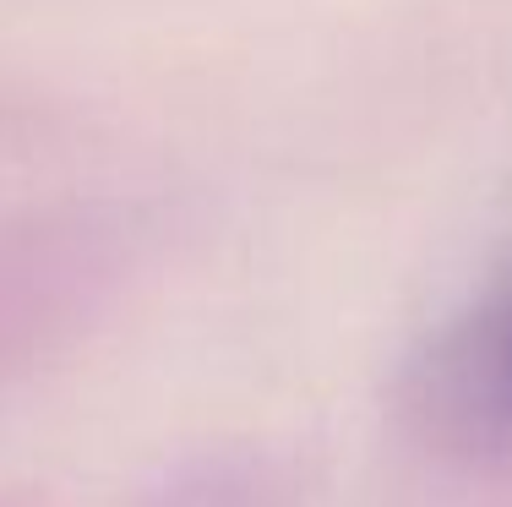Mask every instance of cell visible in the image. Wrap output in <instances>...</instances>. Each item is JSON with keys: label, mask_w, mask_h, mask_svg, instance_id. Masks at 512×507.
Returning a JSON list of instances; mask_svg holds the SVG:
<instances>
[{"label": "cell", "mask_w": 512, "mask_h": 507, "mask_svg": "<svg viewBox=\"0 0 512 507\" xmlns=\"http://www.w3.org/2000/svg\"><path fill=\"white\" fill-rule=\"evenodd\" d=\"M284 480L262 464H235V469H213V475H197L186 486L169 491V502L180 507H278L284 502Z\"/></svg>", "instance_id": "2"}, {"label": "cell", "mask_w": 512, "mask_h": 507, "mask_svg": "<svg viewBox=\"0 0 512 507\" xmlns=\"http://www.w3.org/2000/svg\"><path fill=\"white\" fill-rule=\"evenodd\" d=\"M404 409L436 458L512 475V273L425 344Z\"/></svg>", "instance_id": "1"}]
</instances>
